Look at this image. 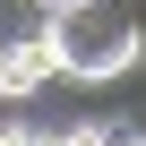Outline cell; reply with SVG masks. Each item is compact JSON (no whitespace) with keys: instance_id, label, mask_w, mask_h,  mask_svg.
<instances>
[{"instance_id":"6","label":"cell","mask_w":146,"mask_h":146,"mask_svg":"<svg viewBox=\"0 0 146 146\" xmlns=\"http://www.w3.org/2000/svg\"><path fill=\"white\" fill-rule=\"evenodd\" d=\"M112 137H120V146H146V137H137V129H112Z\"/></svg>"},{"instance_id":"5","label":"cell","mask_w":146,"mask_h":146,"mask_svg":"<svg viewBox=\"0 0 146 146\" xmlns=\"http://www.w3.org/2000/svg\"><path fill=\"white\" fill-rule=\"evenodd\" d=\"M26 9H52L60 17V9H103V0H26Z\"/></svg>"},{"instance_id":"2","label":"cell","mask_w":146,"mask_h":146,"mask_svg":"<svg viewBox=\"0 0 146 146\" xmlns=\"http://www.w3.org/2000/svg\"><path fill=\"white\" fill-rule=\"evenodd\" d=\"M43 86H60V43H52V9H35L17 43H0V95H9V103H26V95H43Z\"/></svg>"},{"instance_id":"3","label":"cell","mask_w":146,"mask_h":146,"mask_svg":"<svg viewBox=\"0 0 146 146\" xmlns=\"http://www.w3.org/2000/svg\"><path fill=\"white\" fill-rule=\"evenodd\" d=\"M43 129H26V120H9V129H0V146H35Z\"/></svg>"},{"instance_id":"4","label":"cell","mask_w":146,"mask_h":146,"mask_svg":"<svg viewBox=\"0 0 146 146\" xmlns=\"http://www.w3.org/2000/svg\"><path fill=\"white\" fill-rule=\"evenodd\" d=\"M69 146H120L112 129H69Z\"/></svg>"},{"instance_id":"1","label":"cell","mask_w":146,"mask_h":146,"mask_svg":"<svg viewBox=\"0 0 146 146\" xmlns=\"http://www.w3.org/2000/svg\"><path fill=\"white\" fill-rule=\"evenodd\" d=\"M52 43H60V86H120L146 60V26L120 9H60Z\"/></svg>"},{"instance_id":"7","label":"cell","mask_w":146,"mask_h":146,"mask_svg":"<svg viewBox=\"0 0 146 146\" xmlns=\"http://www.w3.org/2000/svg\"><path fill=\"white\" fill-rule=\"evenodd\" d=\"M35 146H69V129H60V137H35Z\"/></svg>"}]
</instances>
